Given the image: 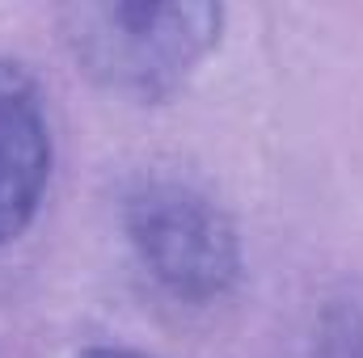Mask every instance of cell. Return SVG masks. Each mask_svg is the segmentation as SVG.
<instances>
[{
    "label": "cell",
    "mask_w": 363,
    "mask_h": 358,
    "mask_svg": "<svg viewBox=\"0 0 363 358\" xmlns=\"http://www.w3.org/2000/svg\"><path fill=\"white\" fill-rule=\"evenodd\" d=\"M51 122L38 81L0 55V245L17 241L51 181Z\"/></svg>",
    "instance_id": "cell-3"
},
{
    "label": "cell",
    "mask_w": 363,
    "mask_h": 358,
    "mask_svg": "<svg viewBox=\"0 0 363 358\" xmlns=\"http://www.w3.org/2000/svg\"><path fill=\"white\" fill-rule=\"evenodd\" d=\"M77 358H152V354H140V350H123V346H93Z\"/></svg>",
    "instance_id": "cell-5"
},
{
    "label": "cell",
    "mask_w": 363,
    "mask_h": 358,
    "mask_svg": "<svg viewBox=\"0 0 363 358\" xmlns=\"http://www.w3.org/2000/svg\"><path fill=\"white\" fill-rule=\"evenodd\" d=\"M123 232L148 278L182 304H216L241 282V236L224 207L178 178H144L123 198Z\"/></svg>",
    "instance_id": "cell-2"
},
{
    "label": "cell",
    "mask_w": 363,
    "mask_h": 358,
    "mask_svg": "<svg viewBox=\"0 0 363 358\" xmlns=\"http://www.w3.org/2000/svg\"><path fill=\"white\" fill-rule=\"evenodd\" d=\"M60 34L97 89L127 101H165L220 47L224 8L182 4H68Z\"/></svg>",
    "instance_id": "cell-1"
},
{
    "label": "cell",
    "mask_w": 363,
    "mask_h": 358,
    "mask_svg": "<svg viewBox=\"0 0 363 358\" xmlns=\"http://www.w3.org/2000/svg\"><path fill=\"white\" fill-rule=\"evenodd\" d=\"M313 358H363V299L338 295L321 308L317 333H313Z\"/></svg>",
    "instance_id": "cell-4"
}]
</instances>
